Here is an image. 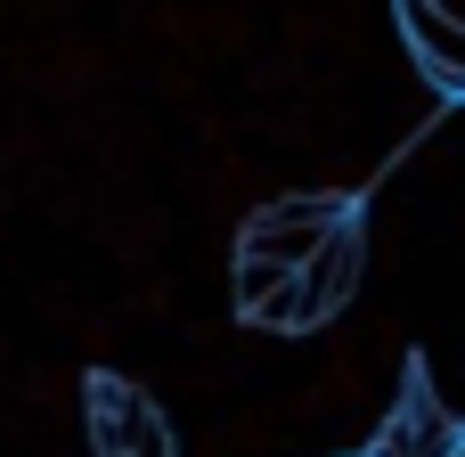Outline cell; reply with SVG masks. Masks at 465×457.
Here are the masks:
<instances>
[{
	"label": "cell",
	"instance_id": "obj_1",
	"mask_svg": "<svg viewBox=\"0 0 465 457\" xmlns=\"http://www.w3.org/2000/svg\"><path fill=\"white\" fill-rule=\"evenodd\" d=\"M343 221H351V196H343V188H294V196H270V204L237 229V262L302 270Z\"/></svg>",
	"mask_w": 465,
	"mask_h": 457
},
{
	"label": "cell",
	"instance_id": "obj_2",
	"mask_svg": "<svg viewBox=\"0 0 465 457\" xmlns=\"http://www.w3.org/2000/svg\"><path fill=\"white\" fill-rule=\"evenodd\" d=\"M294 294H302V327H319V319H335L351 294H360V221H343L302 270H294Z\"/></svg>",
	"mask_w": 465,
	"mask_h": 457
}]
</instances>
